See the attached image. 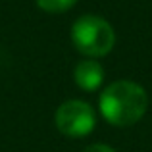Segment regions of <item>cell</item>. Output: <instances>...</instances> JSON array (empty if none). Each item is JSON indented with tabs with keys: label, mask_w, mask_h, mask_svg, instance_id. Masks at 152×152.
<instances>
[{
	"label": "cell",
	"mask_w": 152,
	"mask_h": 152,
	"mask_svg": "<svg viewBox=\"0 0 152 152\" xmlns=\"http://www.w3.org/2000/svg\"><path fill=\"white\" fill-rule=\"evenodd\" d=\"M148 96L145 89L133 81H115L100 94V112L115 127L137 123L145 115Z\"/></svg>",
	"instance_id": "obj_1"
},
{
	"label": "cell",
	"mask_w": 152,
	"mask_h": 152,
	"mask_svg": "<svg viewBox=\"0 0 152 152\" xmlns=\"http://www.w3.org/2000/svg\"><path fill=\"white\" fill-rule=\"evenodd\" d=\"M71 41L79 52L98 58L114 48L115 35L106 19L98 15H83L71 27Z\"/></svg>",
	"instance_id": "obj_2"
},
{
	"label": "cell",
	"mask_w": 152,
	"mask_h": 152,
	"mask_svg": "<svg viewBox=\"0 0 152 152\" xmlns=\"http://www.w3.org/2000/svg\"><path fill=\"white\" fill-rule=\"evenodd\" d=\"M93 108L83 100H67L56 112V127L66 137H85L94 129Z\"/></svg>",
	"instance_id": "obj_3"
},
{
	"label": "cell",
	"mask_w": 152,
	"mask_h": 152,
	"mask_svg": "<svg viewBox=\"0 0 152 152\" xmlns=\"http://www.w3.org/2000/svg\"><path fill=\"white\" fill-rule=\"evenodd\" d=\"M73 77L75 83H77L81 89L85 91H96L98 87L102 85V79H104V69L98 62L94 60H83L75 66L73 71Z\"/></svg>",
	"instance_id": "obj_4"
},
{
	"label": "cell",
	"mask_w": 152,
	"mask_h": 152,
	"mask_svg": "<svg viewBox=\"0 0 152 152\" xmlns=\"http://www.w3.org/2000/svg\"><path fill=\"white\" fill-rule=\"evenodd\" d=\"M39 6L45 12H50V14H60V12H66L73 6L77 0H37Z\"/></svg>",
	"instance_id": "obj_5"
},
{
	"label": "cell",
	"mask_w": 152,
	"mask_h": 152,
	"mask_svg": "<svg viewBox=\"0 0 152 152\" xmlns=\"http://www.w3.org/2000/svg\"><path fill=\"white\" fill-rule=\"evenodd\" d=\"M83 152H115V150L110 148L108 145H91V146H87Z\"/></svg>",
	"instance_id": "obj_6"
}]
</instances>
